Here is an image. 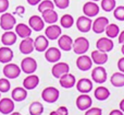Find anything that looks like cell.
Segmentation results:
<instances>
[{
	"label": "cell",
	"mask_w": 124,
	"mask_h": 115,
	"mask_svg": "<svg viewBox=\"0 0 124 115\" xmlns=\"http://www.w3.org/2000/svg\"><path fill=\"white\" fill-rule=\"evenodd\" d=\"M38 85H39V78L36 75L31 74L23 80V86L26 90H34Z\"/></svg>",
	"instance_id": "cell-26"
},
{
	"label": "cell",
	"mask_w": 124,
	"mask_h": 115,
	"mask_svg": "<svg viewBox=\"0 0 124 115\" xmlns=\"http://www.w3.org/2000/svg\"><path fill=\"white\" fill-rule=\"evenodd\" d=\"M119 106H120V110L124 113V99L123 100H121V102H120V104H119Z\"/></svg>",
	"instance_id": "cell-48"
},
{
	"label": "cell",
	"mask_w": 124,
	"mask_h": 115,
	"mask_svg": "<svg viewBox=\"0 0 124 115\" xmlns=\"http://www.w3.org/2000/svg\"><path fill=\"white\" fill-rule=\"evenodd\" d=\"M94 96L97 100L105 101L110 96V91L106 87H98L94 92Z\"/></svg>",
	"instance_id": "cell-31"
},
{
	"label": "cell",
	"mask_w": 124,
	"mask_h": 115,
	"mask_svg": "<svg viewBox=\"0 0 124 115\" xmlns=\"http://www.w3.org/2000/svg\"><path fill=\"white\" fill-rule=\"evenodd\" d=\"M73 52L77 55H83L89 49V41L84 36H79L73 42Z\"/></svg>",
	"instance_id": "cell-1"
},
{
	"label": "cell",
	"mask_w": 124,
	"mask_h": 115,
	"mask_svg": "<svg viewBox=\"0 0 124 115\" xmlns=\"http://www.w3.org/2000/svg\"><path fill=\"white\" fill-rule=\"evenodd\" d=\"M0 93H1V92H0ZM0 99H1V94H0Z\"/></svg>",
	"instance_id": "cell-53"
},
{
	"label": "cell",
	"mask_w": 124,
	"mask_h": 115,
	"mask_svg": "<svg viewBox=\"0 0 124 115\" xmlns=\"http://www.w3.org/2000/svg\"><path fill=\"white\" fill-rule=\"evenodd\" d=\"M83 13L84 15L88 18H94L96 15H98L99 13V6L95 1H88L86 3H84L83 6Z\"/></svg>",
	"instance_id": "cell-9"
},
{
	"label": "cell",
	"mask_w": 124,
	"mask_h": 115,
	"mask_svg": "<svg viewBox=\"0 0 124 115\" xmlns=\"http://www.w3.org/2000/svg\"><path fill=\"white\" fill-rule=\"evenodd\" d=\"M93 60L92 58H90L89 56H87V55H79L78 58L76 59V66L77 68H78L79 70H82V71H88V70L92 68L93 66Z\"/></svg>",
	"instance_id": "cell-12"
},
{
	"label": "cell",
	"mask_w": 124,
	"mask_h": 115,
	"mask_svg": "<svg viewBox=\"0 0 124 115\" xmlns=\"http://www.w3.org/2000/svg\"><path fill=\"white\" fill-rule=\"evenodd\" d=\"M61 34H62L61 26L57 25V24H50L45 30V36L48 39H51V41L58 39Z\"/></svg>",
	"instance_id": "cell-11"
},
{
	"label": "cell",
	"mask_w": 124,
	"mask_h": 115,
	"mask_svg": "<svg viewBox=\"0 0 124 115\" xmlns=\"http://www.w3.org/2000/svg\"><path fill=\"white\" fill-rule=\"evenodd\" d=\"M24 12H25V8H24L23 6H19L15 9V13H16L17 15H20V17H22V15L24 14Z\"/></svg>",
	"instance_id": "cell-44"
},
{
	"label": "cell",
	"mask_w": 124,
	"mask_h": 115,
	"mask_svg": "<svg viewBox=\"0 0 124 115\" xmlns=\"http://www.w3.org/2000/svg\"><path fill=\"white\" fill-rule=\"evenodd\" d=\"M48 9H54V1H51V0H41L38 3V11L40 13L45 10H48Z\"/></svg>",
	"instance_id": "cell-36"
},
{
	"label": "cell",
	"mask_w": 124,
	"mask_h": 115,
	"mask_svg": "<svg viewBox=\"0 0 124 115\" xmlns=\"http://www.w3.org/2000/svg\"><path fill=\"white\" fill-rule=\"evenodd\" d=\"M92 79L97 83H103L107 80V71L105 67L102 66H97L92 71Z\"/></svg>",
	"instance_id": "cell-10"
},
{
	"label": "cell",
	"mask_w": 124,
	"mask_h": 115,
	"mask_svg": "<svg viewBox=\"0 0 124 115\" xmlns=\"http://www.w3.org/2000/svg\"><path fill=\"white\" fill-rule=\"evenodd\" d=\"M45 58L49 63H58L61 59V52L57 47H49L45 50Z\"/></svg>",
	"instance_id": "cell-15"
},
{
	"label": "cell",
	"mask_w": 124,
	"mask_h": 115,
	"mask_svg": "<svg viewBox=\"0 0 124 115\" xmlns=\"http://www.w3.org/2000/svg\"><path fill=\"white\" fill-rule=\"evenodd\" d=\"M41 18L45 21V23L48 24H54L59 19L58 13L54 11V9H48V10L43 11L41 12Z\"/></svg>",
	"instance_id": "cell-24"
},
{
	"label": "cell",
	"mask_w": 124,
	"mask_h": 115,
	"mask_svg": "<svg viewBox=\"0 0 124 115\" xmlns=\"http://www.w3.org/2000/svg\"><path fill=\"white\" fill-rule=\"evenodd\" d=\"M11 88V83L8 78L0 79V92H8Z\"/></svg>",
	"instance_id": "cell-38"
},
{
	"label": "cell",
	"mask_w": 124,
	"mask_h": 115,
	"mask_svg": "<svg viewBox=\"0 0 124 115\" xmlns=\"http://www.w3.org/2000/svg\"><path fill=\"white\" fill-rule=\"evenodd\" d=\"M118 37H119V43H120V44H123V43H124V31H122L121 33H119Z\"/></svg>",
	"instance_id": "cell-46"
},
{
	"label": "cell",
	"mask_w": 124,
	"mask_h": 115,
	"mask_svg": "<svg viewBox=\"0 0 124 115\" xmlns=\"http://www.w3.org/2000/svg\"><path fill=\"white\" fill-rule=\"evenodd\" d=\"M16 24V20H15L14 15L8 12H3L2 15L0 17V28L4 31H10Z\"/></svg>",
	"instance_id": "cell-3"
},
{
	"label": "cell",
	"mask_w": 124,
	"mask_h": 115,
	"mask_svg": "<svg viewBox=\"0 0 124 115\" xmlns=\"http://www.w3.org/2000/svg\"><path fill=\"white\" fill-rule=\"evenodd\" d=\"M9 0H0V13L7 12L9 8Z\"/></svg>",
	"instance_id": "cell-41"
},
{
	"label": "cell",
	"mask_w": 124,
	"mask_h": 115,
	"mask_svg": "<svg viewBox=\"0 0 124 115\" xmlns=\"http://www.w3.org/2000/svg\"><path fill=\"white\" fill-rule=\"evenodd\" d=\"M101 9L106 12H111V11L114 10L116 3V0H101Z\"/></svg>",
	"instance_id": "cell-35"
},
{
	"label": "cell",
	"mask_w": 124,
	"mask_h": 115,
	"mask_svg": "<svg viewBox=\"0 0 124 115\" xmlns=\"http://www.w3.org/2000/svg\"><path fill=\"white\" fill-rule=\"evenodd\" d=\"M59 79H60V80H59L60 86L62 88H64V89L73 88L75 86V83H76V79H75V77L73 76L72 74H70V72H68V74L61 76Z\"/></svg>",
	"instance_id": "cell-21"
},
{
	"label": "cell",
	"mask_w": 124,
	"mask_h": 115,
	"mask_svg": "<svg viewBox=\"0 0 124 115\" xmlns=\"http://www.w3.org/2000/svg\"><path fill=\"white\" fill-rule=\"evenodd\" d=\"M118 69H119V71L124 74V57H121L118 60Z\"/></svg>",
	"instance_id": "cell-43"
},
{
	"label": "cell",
	"mask_w": 124,
	"mask_h": 115,
	"mask_svg": "<svg viewBox=\"0 0 124 115\" xmlns=\"http://www.w3.org/2000/svg\"><path fill=\"white\" fill-rule=\"evenodd\" d=\"M54 3L59 9H66L70 6V0H54Z\"/></svg>",
	"instance_id": "cell-39"
},
{
	"label": "cell",
	"mask_w": 124,
	"mask_h": 115,
	"mask_svg": "<svg viewBox=\"0 0 124 115\" xmlns=\"http://www.w3.org/2000/svg\"><path fill=\"white\" fill-rule=\"evenodd\" d=\"M57 113L59 115H69V110L65 106H60L57 109Z\"/></svg>",
	"instance_id": "cell-42"
},
{
	"label": "cell",
	"mask_w": 124,
	"mask_h": 115,
	"mask_svg": "<svg viewBox=\"0 0 124 115\" xmlns=\"http://www.w3.org/2000/svg\"><path fill=\"white\" fill-rule=\"evenodd\" d=\"M14 110V102L9 98L0 99V113L4 115H9Z\"/></svg>",
	"instance_id": "cell-19"
},
{
	"label": "cell",
	"mask_w": 124,
	"mask_h": 115,
	"mask_svg": "<svg viewBox=\"0 0 124 115\" xmlns=\"http://www.w3.org/2000/svg\"><path fill=\"white\" fill-rule=\"evenodd\" d=\"M59 96H60V92H59V90L54 87H47L43 90V92H41V98H43V100L47 103L57 102Z\"/></svg>",
	"instance_id": "cell-2"
},
{
	"label": "cell",
	"mask_w": 124,
	"mask_h": 115,
	"mask_svg": "<svg viewBox=\"0 0 124 115\" xmlns=\"http://www.w3.org/2000/svg\"><path fill=\"white\" fill-rule=\"evenodd\" d=\"M58 45L60 49L64 50V52H70L73 46V39L71 38V36L66 34L60 35V37L58 38Z\"/></svg>",
	"instance_id": "cell-22"
},
{
	"label": "cell",
	"mask_w": 124,
	"mask_h": 115,
	"mask_svg": "<svg viewBox=\"0 0 124 115\" xmlns=\"http://www.w3.org/2000/svg\"><path fill=\"white\" fill-rule=\"evenodd\" d=\"M15 33L17 36H20L21 38H25V37H30L32 34V29L30 28V25H26L25 23H19L15 24L14 26Z\"/></svg>",
	"instance_id": "cell-25"
},
{
	"label": "cell",
	"mask_w": 124,
	"mask_h": 115,
	"mask_svg": "<svg viewBox=\"0 0 124 115\" xmlns=\"http://www.w3.org/2000/svg\"><path fill=\"white\" fill-rule=\"evenodd\" d=\"M11 96H12L13 101L15 102H22L26 99L27 96V90L25 88H21V87H17L15 89H13L12 93H11Z\"/></svg>",
	"instance_id": "cell-29"
},
{
	"label": "cell",
	"mask_w": 124,
	"mask_h": 115,
	"mask_svg": "<svg viewBox=\"0 0 124 115\" xmlns=\"http://www.w3.org/2000/svg\"><path fill=\"white\" fill-rule=\"evenodd\" d=\"M49 115H59V114L57 113V111H52V112H50Z\"/></svg>",
	"instance_id": "cell-50"
},
{
	"label": "cell",
	"mask_w": 124,
	"mask_h": 115,
	"mask_svg": "<svg viewBox=\"0 0 124 115\" xmlns=\"http://www.w3.org/2000/svg\"><path fill=\"white\" fill-rule=\"evenodd\" d=\"M13 59V52L9 46L0 47V63L8 64Z\"/></svg>",
	"instance_id": "cell-28"
},
{
	"label": "cell",
	"mask_w": 124,
	"mask_h": 115,
	"mask_svg": "<svg viewBox=\"0 0 124 115\" xmlns=\"http://www.w3.org/2000/svg\"><path fill=\"white\" fill-rule=\"evenodd\" d=\"M90 1H95V2H96V1H99V0H90Z\"/></svg>",
	"instance_id": "cell-52"
},
{
	"label": "cell",
	"mask_w": 124,
	"mask_h": 115,
	"mask_svg": "<svg viewBox=\"0 0 124 115\" xmlns=\"http://www.w3.org/2000/svg\"><path fill=\"white\" fill-rule=\"evenodd\" d=\"M37 69V61L32 57H25L21 61V70L27 75L34 74Z\"/></svg>",
	"instance_id": "cell-4"
},
{
	"label": "cell",
	"mask_w": 124,
	"mask_h": 115,
	"mask_svg": "<svg viewBox=\"0 0 124 115\" xmlns=\"http://www.w3.org/2000/svg\"><path fill=\"white\" fill-rule=\"evenodd\" d=\"M70 71V66L66 63H54V65L52 66L51 74L54 78H60L61 76L68 74Z\"/></svg>",
	"instance_id": "cell-13"
},
{
	"label": "cell",
	"mask_w": 124,
	"mask_h": 115,
	"mask_svg": "<svg viewBox=\"0 0 124 115\" xmlns=\"http://www.w3.org/2000/svg\"><path fill=\"white\" fill-rule=\"evenodd\" d=\"M49 46V39L45 35H38L34 39V48L37 52H45Z\"/></svg>",
	"instance_id": "cell-20"
},
{
	"label": "cell",
	"mask_w": 124,
	"mask_h": 115,
	"mask_svg": "<svg viewBox=\"0 0 124 115\" xmlns=\"http://www.w3.org/2000/svg\"><path fill=\"white\" fill-rule=\"evenodd\" d=\"M26 1H27V3L31 4V6H37L41 0H26Z\"/></svg>",
	"instance_id": "cell-47"
},
{
	"label": "cell",
	"mask_w": 124,
	"mask_h": 115,
	"mask_svg": "<svg viewBox=\"0 0 124 115\" xmlns=\"http://www.w3.org/2000/svg\"><path fill=\"white\" fill-rule=\"evenodd\" d=\"M21 74V68L15 64L8 63L3 67V75L8 79H15L20 76Z\"/></svg>",
	"instance_id": "cell-5"
},
{
	"label": "cell",
	"mask_w": 124,
	"mask_h": 115,
	"mask_svg": "<svg viewBox=\"0 0 124 115\" xmlns=\"http://www.w3.org/2000/svg\"><path fill=\"white\" fill-rule=\"evenodd\" d=\"M28 111H30L31 115H41L44 113V106L40 102L35 101V102L31 103Z\"/></svg>",
	"instance_id": "cell-33"
},
{
	"label": "cell",
	"mask_w": 124,
	"mask_h": 115,
	"mask_svg": "<svg viewBox=\"0 0 124 115\" xmlns=\"http://www.w3.org/2000/svg\"><path fill=\"white\" fill-rule=\"evenodd\" d=\"M106 34H107V37H109V38H114V37H116L119 35V33H120V28H119L116 24L114 23H111V24H108L107 28H106Z\"/></svg>",
	"instance_id": "cell-32"
},
{
	"label": "cell",
	"mask_w": 124,
	"mask_h": 115,
	"mask_svg": "<svg viewBox=\"0 0 124 115\" xmlns=\"http://www.w3.org/2000/svg\"><path fill=\"white\" fill-rule=\"evenodd\" d=\"M20 52L24 55H28L35 49L34 48V39L32 37H25L22 39V42L20 43Z\"/></svg>",
	"instance_id": "cell-17"
},
{
	"label": "cell",
	"mask_w": 124,
	"mask_h": 115,
	"mask_svg": "<svg viewBox=\"0 0 124 115\" xmlns=\"http://www.w3.org/2000/svg\"><path fill=\"white\" fill-rule=\"evenodd\" d=\"M110 82L116 88H122L124 87V74L123 72H114L110 78Z\"/></svg>",
	"instance_id": "cell-30"
},
{
	"label": "cell",
	"mask_w": 124,
	"mask_h": 115,
	"mask_svg": "<svg viewBox=\"0 0 124 115\" xmlns=\"http://www.w3.org/2000/svg\"><path fill=\"white\" fill-rule=\"evenodd\" d=\"M60 24L62 28L64 29H70L74 24V19L71 14H63L60 19Z\"/></svg>",
	"instance_id": "cell-34"
},
{
	"label": "cell",
	"mask_w": 124,
	"mask_h": 115,
	"mask_svg": "<svg viewBox=\"0 0 124 115\" xmlns=\"http://www.w3.org/2000/svg\"><path fill=\"white\" fill-rule=\"evenodd\" d=\"M76 89L78 92L81 93H88L93 90V82L92 80L87 78H83V79H79L76 83Z\"/></svg>",
	"instance_id": "cell-23"
},
{
	"label": "cell",
	"mask_w": 124,
	"mask_h": 115,
	"mask_svg": "<svg viewBox=\"0 0 124 115\" xmlns=\"http://www.w3.org/2000/svg\"><path fill=\"white\" fill-rule=\"evenodd\" d=\"M108 24H109V20H108V18L99 17L93 22L92 30L94 31L95 33H97V34H101V33H103L106 31V28H107Z\"/></svg>",
	"instance_id": "cell-8"
},
{
	"label": "cell",
	"mask_w": 124,
	"mask_h": 115,
	"mask_svg": "<svg viewBox=\"0 0 124 115\" xmlns=\"http://www.w3.org/2000/svg\"><path fill=\"white\" fill-rule=\"evenodd\" d=\"M121 52H122V54L124 55V43H123V45H122V47H121Z\"/></svg>",
	"instance_id": "cell-51"
},
{
	"label": "cell",
	"mask_w": 124,
	"mask_h": 115,
	"mask_svg": "<svg viewBox=\"0 0 124 115\" xmlns=\"http://www.w3.org/2000/svg\"><path fill=\"white\" fill-rule=\"evenodd\" d=\"M90 58H92L94 64H96L98 66H102L108 61V54L105 52H101L99 49H96L94 52H92Z\"/></svg>",
	"instance_id": "cell-18"
},
{
	"label": "cell",
	"mask_w": 124,
	"mask_h": 115,
	"mask_svg": "<svg viewBox=\"0 0 124 115\" xmlns=\"http://www.w3.org/2000/svg\"><path fill=\"white\" fill-rule=\"evenodd\" d=\"M28 25L33 31L36 32H40L44 28H45V21L43 20V18L39 15H32L28 19Z\"/></svg>",
	"instance_id": "cell-16"
},
{
	"label": "cell",
	"mask_w": 124,
	"mask_h": 115,
	"mask_svg": "<svg viewBox=\"0 0 124 115\" xmlns=\"http://www.w3.org/2000/svg\"><path fill=\"white\" fill-rule=\"evenodd\" d=\"M9 115H22V114L19 113V112H12V113H10Z\"/></svg>",
	"instance_id": "cell-49"
},
{
	"label": "cell",
	"mask_w": 124,
	"mask_h": 115,
	"mask_svg": "<svg viewBox=\"0 0 124 115\" xmlns=\"http://www.w3.org/2000/svg\"><path fill=\"white\" fill-rule=\"evenodd\" d=\"M85 115H102V110L99 107H89L86 110Z\"/></svg>",
	"instance_id": "cell-40"
},
{
	"label": "cell",
	"mask_w": 124,
	"mask_h": 115,
	"mask_svg": "<svg viewBox=\"0 0 124 115\" xmlns=\"http://www.w3.org/2000/svg\"><path fill=\"white\" fill-rule=\"evenodd\" d=\"M93 25V21L90 18L86 17V15H82L78 17V19L76 20V28L79 32L82 33H87L90 31Z\"/></svg>",
	"instance_id": "cell-6"
},
{
	"label": "cell",
	"mask_w": 124,
	"mask_h": 115,
	"mask_svg": "<svg viewBox=\"0 0 124 115\" xmlns=\"http://www.w3.org/2000/svg\"><path fill=\"white\" fill-rule=\"evenodd\" d=\"M113 15L119 21H124V6L116 7L113 10Z\"/></svg>",
	"instance_id": "cell-37"
},
{
	"label": "cell",
	"mask_w": 124,
	"mask_h": 115,
	"mask_svg": "<svg viewBox=\"0 0 124 115\" xmlns=\"http://www.w3.org/2000/svg\"><path fill=\"white\" fill-rule=\"evenodd\" d=\"M76 106L79 111H86L88 110L93 104V100L87 93H82L76 99Z\"/></svg>",
	"instance_id": "cell-7"
},
{
	"label": "cell",
	"mask_w": 124,
	"mask_h": 115,
	"mask_svg": "<svg viewBox=\"0 0 124 115\" xmlns=\"http://www.w3.org/2000/svg\"><path fill=\"white\" fill-rule=\"evenodd\" d=\"M109 115H124V113L121 110H112L109 113Z\"/></svg>",
	"instance_id": "cell-45"
},
{
	"label": "cell",
	"mask_w": 124,
	"mask_h": 115,
	"mask_svg": "<svg viewBox=\"0 0 124 115\" xmlns=\"http://www.w3.org/2000/svg\"><path fill=\"white\" fill-rule=\"evenodd\" d=\"M113 41L109 37H100V38L97 41L96 43V47L97 49L101 50V52H105V53H109L110 50L113 49Z\"/></svg>",
	"instance_id": "cell-14"
},
{
	"label": "cell",
	"mask_w": 124,
	"mask_h": 115,
	"mask_svg": "<svg viewBox=\"0 0 124 115\" xmlns=\"http://www.w3.org/2000/svg\"><path fill=\"white\" fill-rule=\"evenodd\" d=\"M17 35L15 32H12V31H6L3 34L1 35V43L3 44L4 46H11L16 42Z\"/></svg>",
	"instance_id": "cell-27"
}]
</instances>
